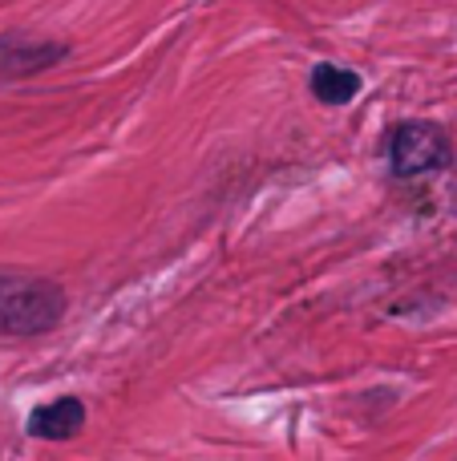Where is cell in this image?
Instances as JSON below:
<instances>
[{"instance_id": "277c9868", "label": "cell", "mask_w": 457, "mask_h": 461, "mask_svg": "<svg viewBox=\"0 0 457 461\" xmlns=\"http://www.w3.org/2000/svg\"><path fill=\"white\" fill-rule=\"evenodd\" d=\"M24 429H29V438H40V441H69L85 429V405L77 397H57L49 405L32 409Z\"/></svg>"}, {"instance_id": "5b68a950", "label": "cell", "mask_w": 457, "mask_h": 461, "mask_svg": "<svg viewBox=\"0 0 457 461\" xmlns=\"http://www.w3.org/2000/svg\"><path fill=\"white\" fill-rule=\"evenodd\" d=\"M308 89H312V97L320 105H348L356 94H361V73L345 69V65H316L312 69V81H308Z\"/></svg>"}, {"instance_id": "7a4b0ae2", "label": "cell", "mask_w": 457, "mask_h": 461, "mask_svg": "<svg viewBox=\"0 0 457 461\" xmlns=\"http://www.w3.org/2000/svg\"><path fill=\"white\" fill-rule=\"evenodd\" d=\"M385 158L389 170L397 178H421V175H437L442 167H450L453 158V142L437 122H397L389 130V142H385Z\"/></svg>"}, {"instance_id": "3957f363", "label": "cell", "mask_w": 457, "mask_h": 461, "mask_svg": "<svg viewBox=\"0 0 457 461\" xmlns=\"http://www.w3.org/2000/svg\"><path fill=\"white\" fill-rule=\"evenodd\" d=\"M65 57H69V45H65V41H40V37L8 32V37H0V81L37 77V73L61 65Z\"/></svg>"}, {"instance_id": "6da1fadb", "label": "cell", "mask_w": 457, "mask_h": 461, "mask_svg": "<svg viewBox=\"0 0 457 461\" xmlns=\"http://www.w3.org/2000/svg\"><path fill=\"white\" fill-rule=\"evenodd\" d=\"M69 295L57 279L32 271H0V336H45L65 320Z\"/></svg>"}]
</instances>
